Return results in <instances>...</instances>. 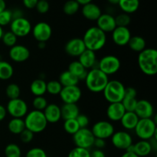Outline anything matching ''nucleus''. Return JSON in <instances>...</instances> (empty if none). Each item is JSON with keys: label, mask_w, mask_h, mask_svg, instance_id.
Listing matches in <instances>:
<instances>
[{"label": "nucleus", "mask_w": 157, "mask_h": 157, "mask_svg": "<svg viewBox=\"0 0 157 157\" xmlns=\"http://www.w3.org/2000/svg\"><path fill=\"white\" fill-rule=\"evenodd\" d=\"M7 110L3 105L0 104V122L3 121L7 116Z\"/></svg>", "instance_id": "52"}, {"label": "nucleus", "mask_w": 157, "mask_h": 157, "mask_svg": "<svg viewBox=\"0 0 157 157\" xmlns=\"http://www.w3.org/2000/svg\"><path fill=\"white\" fill-rule=\"evenodd\" d=\"M3 34H4V31H3L2 27H1V26H0V40L2 39V37Z\"/></svg>", "instance_id": "59"}, {"label": "nucleus", "mask_w": 157, "mask_h": 157, "mask_svg": "<svg viewBox=\"0 0 157 157\" xmlns=\"http://www.w3.org/2000/svg\"><path fill=\"white\" fill-rule=\"evenodd\" d=\"M97 27L101 29L104 33H110L117 27L115 17L110 14H101L97 20Z\"/></svg>", "instance_id": "19"}, {"label": "nucleus", "mask_w": 157, "mask_h": 157, "mask_svg": "<svg viewBox=\"0 0 157 157\" xmlns=\"http://www.w3.org/2000/svg\"><path fill=\"white\" fill-rule=\"evenodd\" d=\"M90 130L95 138H99L105 140L111 137L115 132L113 124L107 121H98L94 124Z\"/></svg>", "instance_id": "11"}, {"label": "nucleus", "mask_w": 157, "mask_h": 157, "mask_svg": "<svg viewBox=\"0 0 157 157\" xmlns=\"http://www.w3.org/2000/svg\"><path fill=\"white\" fill-rule=\"evenodd\" d=\"M138 65L144 75L154 76L157 73V51L155 48H145L140 52Z\"/></svg>", "instance_id": "1"}, {"label": "nucleus", "mask_w": 157, "mask_h": 157, "mask_svg": "<svg viewBox=\"0 0 157 157\" xmlns=\"http://www.w3.org/2000/svg\"><path fill=\"white\" fill-rule=\"evenodd\" d=\"M48 104L47 99L43 96L35 97V98L32 101V106L35 108V110L43 111Z\"/></svg>", "instance_id": "41"}, {"label": "nucleus", "mask_w": 157, "mask_h": 157, "mask_svg": "<svg viewBox=\"0 0 157 157\" xmlns=\"http://www.w3.org/2000/svg\"><path fill=\"white\" fill-rule=\"evenodd\" d=\"M34 136H35V133L27 129H25L19 134L20 140L24 144H29V143L32 142L34 139Z\"/></svg>", "instance_id": "46"}, {"label": "nucleus", "mask_w": 157, "mask_h": 157, "mask_svg": "<svg viewBox=\"0 0 157 157\" xmlns=\"http://www.w3.org/2000/svg\"><path fill=\"white\" fill-rule=\"evenodd\" d=\"M45 119L49 124H56L61 119V107L56 104H48L43 110Z\"/></svg>", "instance_id": "23"}, {"label": "nucleus", "mask_w": 157, "mask_h": 157, "mask_svg": "<svg viewBox=\"0 0 157 157\" xmlns=\"http://www.w3.org/2000/svg\"><path fill=\"white\" fill-rule=\"evenodd\" d=\"M127 45L130 47V48L132 51L135 52H138V53H140V52L144 51L145 48H146L147 47L146 40L142 36H139V35L131 36Z\"/></svg>", "instance_id": "32"}, {"label": "nucleus", "mask_w": 157, "mask_h": 157, "mask_svg": "<svg viewBox=\"0 0 157 157\" xmlns=\"http://www.w3.org/2000/svg\"><path fill=\"white\" fill-rule=\"evenodd\" d=\"M6 108L7 113L10 116H12V118L25 117L29 111V107H28L27 103L20 98L9 100Z\"/></svg>", "instance_id": "9"}, {"label": "nucleus", "mask_w": 157, "mask_h": 157, "mask_svg": "<svg viewBox=\"0 0 157 157\" xmlns=\"http://www.w3.org/2000/svg\"><path fill=\"white\" fill-rule=\"evenodd\" d=\"M1 40L2 41L3 44L7 46V47L12 48L14 45H15V44H17L18 38L12 32L9 31V32H4Z\"/></svg>", "instance_id": "40"}, {"label": "nucleus", "mask_w": 157, "mask_h": 157, "mask_svg": "<svg viewBox=\"0 0 157 157\" xmlns=\"http://www.w3.org/2000/svg\"><path fill=\"white\" fill-rule=\"evenodd\" d=\"M24 121L25 129L30 130L33 133H39L44 131L48 124L43 111L36 110L28 112L25 117Z\"/></svg>", "instance_id": "4"}, {"label": "nucleus", "mask_w": 157, "mask_h": 157, "mask_svg": "<svg viewBox=\"0 0 157 157\" xmlns=\"http://www.w3.org/2000/svg\"><path fill=\"white\" fill-rule=\"evenodd\" d=\"M117 26L119 27H127L130 23V17L128 14L122 13L115 17Z\"/></svg>", "instance_id": "44"}, {"label": "nucleus", "mask_w": 157, "mask_h": 157, "mask_svg": "<svg viewBox=\"0 0 157 157\" xmlns=\"http://www.w3.org/2000/svg\"><path fill=\"white\" fill-rule=\"evenodd\" d=\"M136 97H137V91L136 89L132 87H126L125 94L124 99L121 101L126 111H134L138 101Z\"/></svg>", "instance_id": "20"}, {"label": "nucleus", "mask_w": 157, "mask_h": 157, "mask_svg": "<svg viewBox=\"0 0 157 157\" xmlns=\"http://www.w3.org/2000/svg\"><path fill=\"white\" fill-rule=\"evenodd\" d=\"M111 143L115 148L127 151L130 147L133 145V137L127 131L114 132L111 137Z\"/></svg>", "instance_id": "12"}, {"label": "nucleus", "mask_w": 157, "mask_h": 157, "mask_svg": "<svg viewBox=\"0 0 157 157\" xmlns=\"http://www.w3.org/2000/svg\"><path fill=\"white\" fill-rule=\"evenodd\" d=\"M78 61L85 67L87 70L94 68L97 64L96 54L93 51L86 49L79 57Z\"/></svg>", "instance_id": "25"}, {"label": "nucleus", "mask_w": 157, "mask_h": 157, "mask_svg": "<svg viewBox=\"0 0 157 157\" xmlns=\"http://www.w3.org/2000/svg\"><path fill=\"white\" fill-rule=\"evenodd\" d=\"M47 83L41 78L35 79L31 83L30 91L35 97L43 96L46 93Z\"/></svg>", "instance_id": "30"}, {"label": "nucleus", "mask_w": 157, "mask_h": 157, "mask_svg": "<svg viewBox=\"0 0 157 157\" xmlns=\"http://www.w3.org/2000/svg\"><path fill=\"white\" fill-rule=\"evenodd\" d=\"M9 58L16 63H22L30 58V50L22 44H15L10 48L9 52Z\"/></svg>", "instance_id": "15"}, {"label": "nucleus", "mask_w": 157, "mask_h": 157, "mask_svg": "<svg viewBox=\"0 0 157 157\" xmlns=\"http://www.w3.org/2000/svg\"><path fill=\"white\" fill-rule=\"evenodd\" d=\"M93 146H94L98 150H102L106 147V140L103 139H99V138H95Z\"/></svg>", "instance_id": "49"}, {"label": "nucleus", "mask_w": 157, "mask_h": 157, "mask_svg": "<svg viewBox=\"0 0 157 157\" xmlns=\"http://www.w3.org/2000/svg\"><path fill=\"white\" fill-rule=\"evenodd\" d=\"M63 127H64V130H65L66 133L71 135H74L80 129L79 125H78V122H77L76 119H71L64 121Z\"/></svg>", "instance_id": "39"}, {"label": "nucleus", "mask_w": 157, "mask_h": 157, "mask_svg": "<svg viewBox=\"0 0 157 157\" xmlns=\"http://www.w3.org/2000/svg\"><path fill=\"white\" fill-rule=\"evenodd\" d=\"M90 157H106L105 153L102 150H96L90 152Z\"/></svg>", "instance_id": "51"}, {"label": "nucleus", "mask_w": 157, "mask_h": 157, "mask_svg": "<svg viewBox=\"0 0 157 157\" xmlns=\"http://www.w3.org/2000/svg\"><path fill=\"white\" fill-rule=\"evenodd\" d=\"M86 50L85 44L82 38H74L67 41L64 51L71 57H79Z\"/></svg>", "instance_id": "16"}, {"label": "nucleus", "mask_w": 157, "mask_h": 157, "mask_svg": "<svg viewBox=\"0 0 157 157\" xmlns=\"http://www.w3.org/2000/svg\"><path fill=\"white\" fill-rule=\"evenodd\" d=\"M32 26L30 21L25 17L12 19L10 23V32L17 38H24L32 32Z\"/></svg>", "instance_id": "10"}, {"label": "nucleus", "mask_w": 157, "mask_h": 157, "mask_svg": "<svg viewBox=\"0 0 157 157\" xmlns=\"http://www.w3.org/2000/svg\"><path fill=\"white\" fill-rule=\"evenodd\" d=\"M121 60L117 56L108 55L104 56L98 62V68L107 76L116 74L121 69Z\"/></svg>", "instance_id": "7"}, {"label": "nucleus", "mask_w": 157, "mask_h": 157, "mask_svg": "<svg viewBox=\"0 0 157 157\" xmlns=\"http://www.w3.org/2000/svg\"><path fill=\"white\" fill-rule=\"evenodd\" d=\"M25 157H48L47 153L40 147H34L26 153Z\"/></svg>", "instance_id": "45"}, {"label": "nucleus", "mask_w": 157, "mask_h": 157, "mask_svg": "<svg viewBox=\"0 0 157 157\" xmlns=\"http://www.w3.org/2000/svg\"><path fill=\"white\" fill-rule=\"evenodd\" d=\"M12 21V12L9 9H5L0 12V26H6L10 25Z\"/></svg>", "instance_id": "42"}, {"label": "nucleus", "mask_w": 157, "mask_h": 157, "mask_svg": "<svg viewBox=\"0 0 157 157\" xmlns=\"http://www.w3.org/2000/svg\"><path fill=\"white\" fill-rule=\"evenodd\" d=\"M126 87L122 82L117 80L109 81L103 90L106 101L111 103L121 102L125 94Z\"/></svg>", "instance_id": "5"}, {"label": "nucleus", "mask_w": 157, "mask_h": 157, "mask_svg": "<svg viewBox=\"0 0 157 157\" xmlns=\"http://www.w3.org/2000/svg\"><path fill=\"white\" fill-rule=\"evenodd\" d=\"M61 118L66 120L76 119L80 114V110L77 104H64L61 107Z\"/></svg>", "instance_id": "27"}, {"label": "nucleus", "mask_w": 157, "mask_h": 157, "mask_svg": "<svg viewBox=\"0 0 157 157\" xmlns=\"http://www.w3.org/2000/svg\"><path fill=\"white\" fill-rule=\"evenodd\" d=\"M25 129V125L22 118H12L8 124V130L12 134L19 135Z\"/></svg>", "instance_id": "33"}, {"label": "nucleus", "mask_w": 157, "mask_h": 157, "mask_svg": "<svg viewBox=\"0 0 157 157\" xmlns=\"http://www.w3.org/2000/svg\"><path fill=\"white\" fill-rule=\"evenodd\" d=\"M135 113L139 119H147L153 118L154 114V108L151 103L147 100H139L136 103L134 110Z\"/></svg>", "instance_id": "17"}, {"label": "nucleus", "mask_w": 157, "mask_h": 157, "mask_svg": "<svg viewBox=\"0 0 157 157\" xmlns=\"http://www.w3.org/2000/svg\"><path fill=\"white\" fill-rule=\"evenodd\" d=\"M127 152H132L137 155L139 157H146L151 153L153 151L152 147L149 140H140L136 144H133L128 148Z\"/></svg>", "instance_id": "21"}, {"label": "nucleus", "mask_w": 157, "mask_h": 157, "mask_svg": "<svg viewBox=\"0 0 157 157\" xmlns=\"http://www.w3.org/2000/svg\"><path fill=\"white\" fill-rule=\"evenodd\" d=\"M139 120V117L133 111H126L120 121L125 130H133Z\"/></svg>", "instance_id": "26"}, {"label": "nucleus", "mask_w": 157, "mask_h": 157, "mask_svg": "<svg viewBox=\"0 0 157 157\" xmlns=\"http://www.w3.org/2000/svg\"><path fill=\"white\" fill-rule=\"evenodd\" d=\"M35 9L38 11V13L45 14L49 11L50 6H49V3L48 1H45V0H38L36 6H35Z\"/></svg>", "instance_id": "47"}, {"label": "nucleus", "mask_w": 157, "mask_h": 157, "mask_svg": "<svg viewBox=\"0 0 157 157\" xmlns=\"http://www.w3.org/2000/svg\"><path fill=\"white\" fill-rule=\"evenodd\" d=\"M6 97L9 100L16 99L19 98L21 94V89L19 86L15 83H11L6 87Z\"/></svg>", "instance_id": "35"}, {"label": "nucleus", "mask_w": 157, "mask_h": 157, "mask_svg": "<svg viewBox=\"0 0 157 157\" xmlns=\"http://www.w3.org/2000/svg\"><path fill=\"white\" fill-rule=\"evenodd\" d=\"M6 157H21V150L19 146L15 144H9L4 150Z\"/></svg>", "instance_id": "37"}, {"label": "nucleus", "mask_w": 157, "mask_h": 157, "mask_svg": "<svg viewBox=\"0 0 157 157\" xmlns=\"http://www.w3.org/2000/svg\"><path fill=\"white\" fill-rule=\"evenodd\" d=\"M80 5L75 0H68L63 6V12L67 15H73L78 12Z\"/></svg>", "instance_id": "36"}, {"label": "nucleus", "mask_w": 157, "mask_h": 157, "mask_svg": "<svg viewBox=\"0 0 157 157\" xmlns=\"http://www.w3.org/2000/svg\"><path fill=\"white\" fill-rule=\"evenodd\" d=\"M45 1H48V0H45Z\"/></svg>", "instance_id": "60"}, {"label": "nucleus", "mask_w": 157, "mask_h": 157, "mask_svg": "<svg viewBox=\"0 0 157 157\" xmlns=\"http://www.w3.org/2000/svg\"><path fill=\"white\" fill-rule=\"evenodd\" d=\"M62 85L58 81H50L46 85V92L51 95H59L62 90Z\"/></svg>", "instance_id": "38"}, {"label": "nucleus", "mask_w": 157, "mask_h": 157, "mask_svg": "<svg viewBox=\"0 0 157 157\" xmlns=\"http://www.w3.org/2000/svg\"><path fill=\"white\" fill-rule=\"evenodd\" d=\"M107 1H108L112 5H117L120 0H107Z\"/></svg>", "instance_id": "58"}, {"label": "nucleus", "mask_w": 157, "mask_h": 157, "mask_svg": "<svg viewBox=\"0 0 157 157\" xmlns=\"http://www.w3.org/2000/svg\"><path fill=\"white\" fill-rule=\"evenodd\" d=\"M58 81L62 85V87H69V86L78 85L80 81L77 77L67 70L61 72V75H59Z\"/></svg>", "instance_id": "31"}, {"label": "nucleus", "mask_w": 157, "mask_h": 157, "mask_svg": "<svg viewBox=\"0 0 157 157\" xmlns=\"http://www.w3.org/2000/svg\"><path fill=\"white\" fill-rule=\"evenodd\" d=\"M125 112L126 110L122 103H111L107 108V116L110 121L117 122L121 121Z\"/></svg>", "instance_id": "22"}, {"label": "nucleus", "mask_w": 157, "mask_h": 157, "mask_svg": "<svg viewBox=\"0 0 157 157\" xmlns=\"http://www.w3.org/2000/svg\"><path fill=\"white\" fill-rule=\"evenodd\" d=\"M46 47V42H38V48L39 49H44Z\"/></svg>", "instance_id": "57"}, {"label": "nucleus", "mask_w": 157, "mask_h": 157, "mask_svg": "<svg viewBox=\"0 0 157 157\" xmlns=\"http://www.w3.org/2000/svg\"><path fill=\"white\" fill-rule=\"evenodd\" d=\"M82 40L86 49L96 52L104 47L107 42V36L106 33L97 26H93L87 29Z\"/></svg>", "instance_id": "2"}, {"label": "nucleus", "mask_w": 157, "mask_h": 157, "mask_svg": "<svg viewBox=\"0 0 157 157\" xmlns=\"http://www.w3.org/2000/svg\"><path fill=\"white\" fill-rule=\"evenodd\" d=\"M59 96L64 104H77L81 98L82 92L78 85L63 87Z\"/></svg>", "instance_id": "14"}, {"label": "nucleus", "mask_w": 157, "mask_h": 157, "mask_svg": "<svg viewBox=\"0 0 157 157\" xmlns=\"http://www.w3.org/2000/svg\"><path fill=\"white\" fill-rule=\"evenodd\" d=\"M118 6L126 14H132L138 10L140 7V0H120Z\"/></svg>", "instance_id": "29"}, {"label": "nucleus", "mask_w": 157, "mask_h": 157, "mask_svg": "<svg viewBox=\"0 0 157 157\" xmlns=\"http://www.w3.org/2000/svg\"><path fill=\"white\" fill-rule=\"evenodd\" d=\"M111 33L113 43L118 46L127 45L132 36L130 29L127 27L117 26Z\"/></svg>", "instance_id": "18"}, {"label": "nucleus", "mask_w": 157, "mask_h": 157, "mask_svg": "<svg viewBox=\"0 0 157 157\" xmlns=\"http://www.w3.org/2000/svg\"><path fill=\"white\" fill-rule=\"evenodd\" d=\"M67 71L73 74L75 77L78 78L79 81H84L86 75L87 74V70L78 61H72L68 65Z\"/></svg>", "instance_id": "28"}, {"label": "nucleus", "mask_w": 157, "mask_h": 157, "mask_svg": "<svg viewBox=\"0 0 157 157\" xmlns=\"http://www.w3.org/2000/svg\"><path fill=\"white\" fill-rule=\"evenodd\" d=\"M95 137L90 129L80 128L78 132L73 135V140L75 146L81 148L89 150L93 147Z\"/></svg>", "instance_id": "8"}, {"label": "nucleus", "mask_w": 157, "mask_h": 157, "mask_svg": "<svg viewBox=\"0 0 157 157\" xmlns=\"http://www.w3.org/2000/svg\"><path fill=\"white\" fill-rule=\"evenodd\" d=\"M80 6H84L86 4L92 2V0H75Z\"/></svg>", "instance_id": "55"}, {"label": "nucleus", "mask_w": 157, "mask_h": 157, "mask_svg": "<svg viewBox=\"0 0 157 157\" xmlns=\"http://www.w3.org/2000/svg\"><path fill=\"white\" fill-rule=\"evenodd\" d=\"M67 157H90V151L87 149L76 147L69 152Z\"/></svg>", "instance_id": "43"}, {"label": "nucleus", "mask_w": 157, "mask_h": 157, "mask_svg": "<svg viewBox=\"0 0 157 157\" xmlns=\"http://www.w3.org/2000/svg\"><path fill=\"white\" fill-rule=\"evenodd\" d=\"M14 74V68L12 64L6 61L0 60V80L7 81L10 79Z\"/></svg>", "instance_id": "34"}, {"label": "nucleus", "mask_w": 157, "mask_h": 157, "mask_svg": "<svg viewBox=\"0 0 157 157\" xmlns=\"http://www.w3.org/2000/svg\"><path fill=\"white\" fill-rule=\"evenodd\" d=\"M76 121L79 125L80 128H87L90 124V120L89 117L85 114H81L80 113L76 118Z\"/></svg>", "instance_id": "48"}, {"label": "nucleus", "mask_w": 157, "mask_h": 157, "mask_svg": "<svg viewBox=\"0 0 157 157\" xmlns=\"http://www.w3.org/2000/svg\"><path fill=\"white\" fill-rule=\"evenodd\" d=\"M6 9V3L5 0H0V12Z\"/></svg>", "instance_id": "56"}, {"label": "nucleus", "mask_w": 157, "mask_h": 157, "mask_svg": "<svg viewBox=\"0 0 157 157\" xmlns=\"http://www.w3.org/2000/svg\"><path fill=\"white\" fill-rule=\"evenodd\" d=\"M38 2V0H22L24 6L29 9H35Z\"/></svg>", "instance_id": "50"}, {"label": "nucleus", "mask_w": 157, "mask_h": 157, "mask_svg": "<svg viewBox=\"0 0 157 157\" xmlns=\"http://www.w3.org/2000/svg\"><path fill=\"white\" fill-rule=\"evenodd\" d=\"M12 19H15V18H21V17H23L22 15V13H21V12L20 10H18V9H16V10H15L14 12H12Z\"/></svg>", "instance_id": "53"}, {"label": "nucleus", "mask_w": 157, "mask_h": 157, "mask_svg": "<svg viewBox=\"0 0 157 157\" xmlns=\"http://www.w3.org/2000/svg\"><path fill=\"white\" fill-rule=\"evenodd\" d=\"M109 81V77L101 71L98 67H94L87 71V74L84 79L87 88L93 93L103 92Z\"/></svg>", "instance_id": "3"}, {"label": "nucleus", "mask_w": 157, "mask_h": 157, "mask_svg": "<svg viewBox=\"0 0 157 157\" xmlns=\"http://www.w3.org/2000/svg\"><path fill=\"white\" fill-rule=\"evenodd\" d=\"M133 130L141 140H150L151 138L156 136V122L153 118L140 119Z\"/></svg>", "instance_id": "6"}, {"label": "nucleus", "mask_w": 157, "mask_h": 157, "mask_svg": "<svg viewBox=\"0 0 157 157\" xmlns=\"http://www.w3.org/2000/svg\"><path fill=\"white\" fill-rule=\"evenodd\" d=\"M121 157H139V156H138L137 155L135 154L134 153L126 151V153H124Z\"/></svg>", "instance_id": "54"}, {"label": "nucleus", "mask_w": 157, "mask_h": 157, "mask_svg": "<svg viewBox=\"0 0 157 157\" xmlns=\"http://www.w3.org/2000/svg\"><path fill=\"white\" fill-rule=\"evenodd\" d=\"M32 33L38 42H47L52 35V29L48 23L39 21L32 29Z\"/></svg>", "instance_id": "13"}, {"label": "nucleus", "mask_w": 157, "mask_h": 157, "mask_svg": "<svg viewBox=\"0 0 157 157\" xmlns=\"http://www.w3.org/2000/svg\"><path fill=\"white\" fill-rule=\"evenodd\" d=\"M81 12H82L83 16L86 19L90 20V21H97L102 14L101 8L93 2H90L83 6Z\"/></svg>", "instance_id": "24"}]
</instances>
